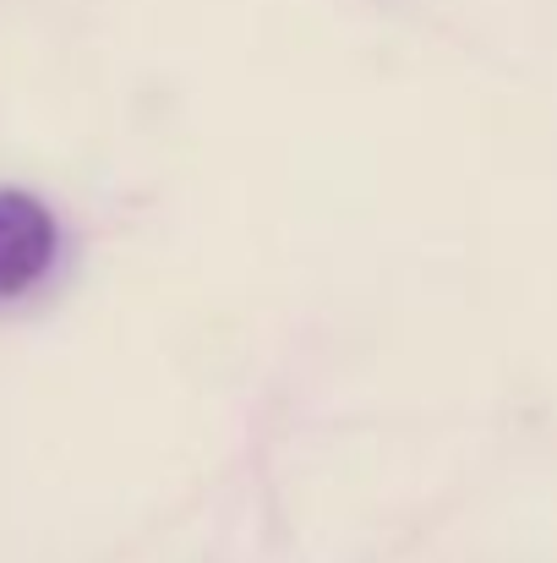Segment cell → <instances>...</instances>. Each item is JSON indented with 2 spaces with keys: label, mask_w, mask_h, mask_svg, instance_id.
<instances>
[{
  "label": "cell",
  "mask_w": 557,
  "mask_h": 563,
  "mask_svg": "<svg viewBox=\"0 0 557 563\" xmlns=\"http://www.w3.org/2000/svg\"><path fill=\"white\" fill-rule=\"evenodd\" d=\"M60 230L33 191L0 187V301L27 296L55 263Z\"/></svg>",
  "instance_id": "cell-1"
}]
</instances>
